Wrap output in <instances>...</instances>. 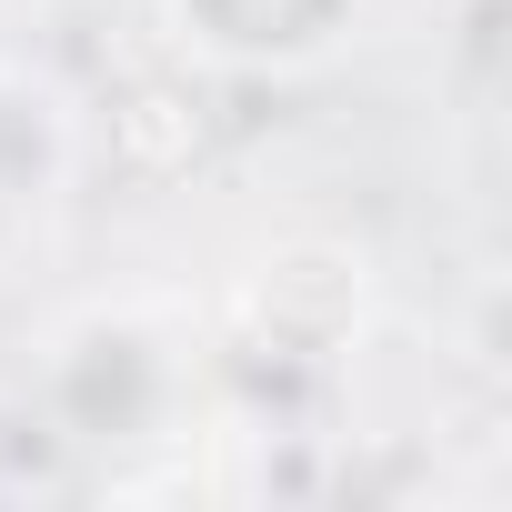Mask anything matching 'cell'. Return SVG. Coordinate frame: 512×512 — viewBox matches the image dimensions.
<instances>
[{"mask_svg": "<svg viewBox=\"0 0 512 512\" xmlns=\"http://www.w3.org/2000/svg\"><path fill=\"white\" fill-rule=\"evenodd\" d=\"M342 21H352V0H171V31L241 71H292V61L332 51Z\"/></svg>", "mask_w": 512, "mask_h": 512, "instance_id": "cell-1", "label": "cell"}]
</instances>
